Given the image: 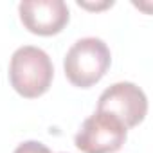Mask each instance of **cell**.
Segmentation results:
<instances>
[{"label": "cell", "mask_w": 153, "mask_h": 153, "mask_svg": "<svg viewBox=\"0 0 153 153\" xmlns=\"http://www.w3.org/2000/svg\"><path fill=\"white\" fill-rule=\"evenodd\" d=\"M54 78V67L49 54L34 45L18 47L9 61V83L25 99L43 96Z\"/></svg>", "instance_id": "obj_1"}, {"label": "cell", "mask_w": 153, "mask_h": 153, "mask_svg": "<svg viewBox=\"0 0 153 153\" xmlns=\"http://www.w3.org/2000/svg\"><path fill=\"white\" fill-rule=\"evenodd\" d=\"M112 54L108 45L96 36L78 40L65 54L63 68L67 79L78 88H90L99 83L110 68Z\"/></svg>", "instance_id": "obj_2"}, {"label": "cell", "mask_w": 153, "mask_h": 153, "mask_svg": "<svg viewBox=\"0 0 153 153\" xmlns=\"http://www.w3.org/2000/svg\"><path fill=\"white\" fill-rule=\"evenodd\" d=\"M128 128L112 114L94 112L87 117L74 137V144L83 153H115L123 148Z\"/></svg>", "instance_id": "obj_3"}, {"label": "cell", "mask_w": 153, "mask_h": 153, "mask_svg": "<svg viewBox=\"0 0 153 153\" xmlns=\"http://www.w3.org/2000/svg\"><path fill=\"white\" fill-rule=\"evenodd\" d=\"M97 112L117 117L126 128L139 126L148 114V97L140 87L130 81L110 85L97 99Z\"/></svg>", "instance_id": "obj_4"}, {"label": "cell", "mask_w": 153, "mask_h": 153, "mask_svg": "<svg viewBox=\"0 0 153 153\" xmlns=\"http://www.w3.org/2000/svg\"><path fill=\"white\" fill-rule=\"evenodd\" d=\"M18 13L24 27L38 36H54L70 20V11L63 0H24Z\"/></svg>", "instance_id": "obj_5"}, {"label": "cell", "mask_w": 153, "mask_h": 153, "mask_svg": "<svg viewBox=\"0 0 153 153\" xmlns=\"http://www.w3.org/2000/svg\"><path fill=\"white\" fill-rule=\"evenodd\" d=\"M13 153H52V151L40 140H25L18 144Z\"/></svg>", "instance_id": "obj_6"}]
</instances>
